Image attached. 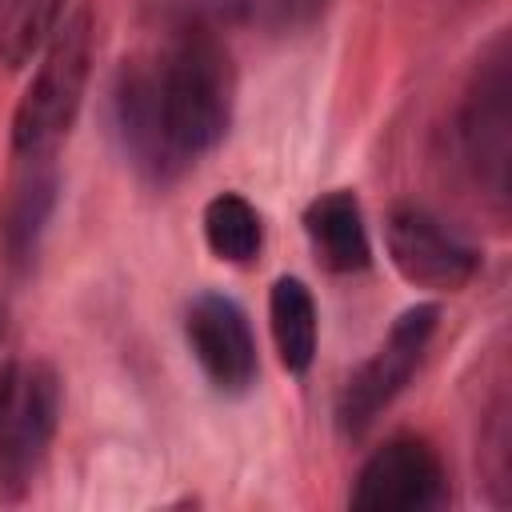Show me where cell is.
Masks as SVG:
<instances>
[{
	"label": "cell",
	"mask_w": 512,
	"mask_h": 512,
	"mask_svg": "<svg viewBox=\"0 0 512 512\" xmlns=\"http://www.w3.org/2000/svg\"><path fill=\"white\" fill-rule=\"evenodd\" d=\"M156 68V100L172 156L196 160L216 148L232 124V56L216 32L204 24H188L176 32L168 52L152 60Z\"/></svg>",
	"instance_id": "obj_1"
},
{
	"label": "cell",
	"mask_w": 512,
	"mask_h": 512,
	"mask_svg": "<svg viewBox=\"0 0 512 512\" xmlns=\"http://www.w3.org/2000/svg\"><path fill=\"white\" fill-rule=\"evenodd\" d=\"M92 60H96V12L80 4L72 16L60 20L52 40L44 44L40 68L16 104L12 152L20 160H48L60 148V140L72 132L92 76Z\"/></svg>",
	"instance_id": "obj_2"
},
{
	"label": "cell",
	"mask_w": 512,
	"mask_h": 512,
	"mask_svg": "<svg viewBox=\"0 0 512 512\" xmlns=\"http://www.w3.org/2000/svg\"><path fill=\"white\" fill-rule=\"evenodd\" d=\"M436 320H440V308L436 304H416L408 308L392 332L384 336V344L352 372V380L344 384L340 392V404H336V420L348 436H360L364 428H372V420L400 396V388L408 384V376L416 372L432 332H436Z\"/></svg>",
	"instance_id": "obj_3"
},
{
	"label": "cell",
	"mask_w": 512,
	"mask_h": 512,
	"mask_svg": "<svg viewBox=\"0 0 512 512\" xmlns=\"http://www.w3.org/2000/svg\"><path fill=\"white\" fill-rule=\"evenodd\" d=\"M444 492H448V476H444L436 448L420 436H392L364 460V468L356 476L352 508H360V512H424V508H436L444 500Z\"/></svg>",
	"instance_id": "obj_4"
},
{
	"label": "cell",
	"mask_w": 512,
	"mask_h": 512,
	"mask_svg": "<svg viewBox=\"0 0 512 512\" xmlns=\"http://www.w3.org/2000/svg\"><path fill=\"white\" fill-rule=\"evenodd\" d=\"M384 240H388V256L396 264V272L408 284L420 288H440V292H456L464 288L476 268L480 256L472 244H464L456 232H448L432 212H424L420 204H396L388 212L384 224Z\"/></svg>",
	"instance_id": "obj_5"
},
{
	"label": "cell",
	"mask_w": 512,
	"mask_h": 512,
	"mask_svg": "<svg viewBox=\"0 0 512 512\" xmlns=\"http://www.w3.org/2000/svg\"><path fill=\"white\" fill-rule=\"evenodd\" d=\"M512 116H508V52L496 44L484 64L476 68V80L468 88L464 112H460V144L476 172V180L488 188V196H508V144H512Z\"/></svg>",
	"instance_id": "obj_6"
},
{
	"label": "cell",
	"mask_w": 512,
	"mask_h": 512,
	"mask_svg": "<svg viewBox=\"0 0 512 512\" xmlns=\"http://www.w3.org/2000/svg\"><path fill=\"white\" fill-rule=\"evenodd\" d=\"M60 424V380L48 364L20 368L0 440V496L16 500L32 484Z\"/></svg>",
	"instance_id": "obj_7"
},
{
	"label": "cell",
	"mask_w": 512,
	"mask_h": 512,
	"mask_svg": "<svg viewBox=\"0 0 512 512\" xmlns=\"http://www.w3.org/2000/svg\"><path fill=\"white\" fill-rule=\"evenodd\" d=\"M184 336L196 364L220 392H244L256 380V336L236 300L220 292L196 296L184 316Z\"/></svg>",
	"instance_id": "obj_8"
},
{
	"label": "cell",
	"mask_w": 512,
	"mask_h": 512,
	"mask_svg": "<svg viewBox=\"0 0 512 512\" xmlns=\"http://www.w3.org/2000/svg\"><path fill=\"white\" fill-rule=\"evenodd\" d=\"M116 128H120L128 152L136 156V164L148 168L152 176H168V172L180 168V160L172 156L168 136H164L152 60H132L120 72V84H116Z\"/></svg>",
	"instance_id": "obj_9"
},
{
	"label": "cell",
	"mask_w": 512,
	"mask_h": 512,
	"mask_svg": "<svg viewBox=\"0 0 512 512\" xmlns=\"http://www.w3.org/2000/svg\"><path fill=\"white\" fill-rule=\"evenodd\" d=\"M304 232L312 240L316 260L328 272H360L372 260L364 212L348 188H336V192H324L320 200H312L304 212Z\"/></svg>",
	"instance_id": "obj_10"
},
{
	"label": "cell",
	"mask_w": 512,
	"mask_h": 512,
	"mask_svg": "<svg viewBox=\"0 0 512 512\" xmlns=\"http://www.w3.org/2000/svg\"><path fill=\"white\" fill-rule=\"evenodd\" d=\"M268 320H272V340H276L280 364L296 376L308 372V364L316 356V304H312V292L304 288V280L280 276L272 284Z\"/></svg>",
	"instance_id": "obj_11"
},
{
	"label": "cell",
	"mask_w": 512,
	"mask_h": 512,
	"mask_svg": "<svg viewBox=\"0 0 512 512\" xmlns=\"http://www.w3.org/2000/svg\"><path fill=\"white\" fill-rule=\"evenodd\" d=\"M24 164H28V172L8 192L4 216H0V240L12 260H24L36 248V236L56 200V176L44 168V160H24Z\"/></svg>",
	"instance_id": "obj_12"
},
{
	"label": "cell",
	"mask_w": 512,
	"mask_h": 512,
	"mask_svg": "<svg viewBox=\"0 0 512 512\" xmlns=\"http://www.w3.org/2000/svg\"><path fill=\"white\" fill-rule=\"evenodd\" d=\"M68 0H0V68H24L64 20Z\"/></svg>",
	"instance_id": "obj_13"
},
{
	"label": "cell",
	"mask_w": 512,
	"mask_h": 512,
	"mask_svg": "<svg viewBox=\"0 0 512 512\" xmlns=\"http://www.w3.org/2000/svg\"><path fill=\"white\" fill-rule=\"evenodd\" d=\"M204 240H208L212 256H220L228 264H248L264 244L260 212L240 192H220L204 208Z\"/></svg>",
	"instance_id": "obj_14"
},
{
	"label": "cell",
	"mask_w": 512,
	"mask_h": 512,
	"mask_svg": "<svg viewBox=\"0 0 512 512\" xmlns=\"http://www.w3.org/2000/svg\"><path fill=\"white\" fill-rule=\"evenodd\" d=\"M252 8V16L268 20V24H296L308 20L316 8H324V0H244Z\"/></svg>",
	"instance_id": "obj_15"
},
{
	"label": "cell",
	"mask_w": 512,
	"mask_h": 512,
	"mask_svg": "<svg viewBox=\"0 0 512 512\" xmlns=\"http://www.w3.org/2000/svg\"><path fill=\"white\" fill-rule=\"evenodd\" d=\"M16 376H20V364H0V440H4V424H8L12 396H16Z\"/></svg>",
	"instance_id": "obj_16"
}]
</instances>
